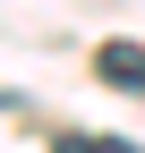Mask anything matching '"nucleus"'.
I'll return each mask as SVG.
<instances>
[{
    "label": "nucleus",
    "instance_id": "obj_1",
    "mask_svg": "<svg viewBox=\"0 0 145 153\" xmlns=\"http://www.w3.org/2000/svg\"><path fill=\"white\" fill-rule=\"evenodd\" d=\"M94 68L111 76L120 94H145V43H102V51H94Z\"/></svg>",
    "mask_w": 145,
    "mask_h": 153
}]
</instances>
